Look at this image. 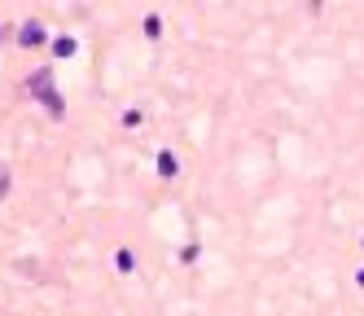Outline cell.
<instances>
[{
    "instance_id": "6",
    "label": "cell",
    "mask_w": 364,
    "mask_h": 316,
    "mask_svg": "<svg viewBox=\"0 0 364 316\" xmlns=\"http://www.w3.org/2000/svg\"><path fill=\"white\" fill-rule=\"evenodd\" d=\"M132 263H136L132 251H114V268H119V273H132Z\"/></svg>"
},
{
    "instance_id": "4",
    "label": "cell",
    "mask_w": 364,
    "mask_h": 316,
    "mask_svg": "<svg viewBox=\"0 0 364 316\" xmlns=\"http://www.w3.org/2000/svg\"><path fill=\"white\" fill-rule=\"evenodd\" d=\"M75 48H80V44H75L70 36H62V40H53V53H58V58H75Z\"/></svg>"
},
{
    "instance_id": "2",
    "label": "cell",
    "mask_w": 364,
    "mask_h": 316,
    "mask_svg": "<svg viewBox=\"0 0 364 316\" xmlns=\"http://www.w3.org/2000/svg\"><path fill=\"white\" fill-rule=\"evenodd\" d=\"M18 44H22V48H40V44H48V31H44L40 22H27V26L18 31Z\"/></svg>"
},
{
    "instance_id": "1",
    "label": "cell",
    "mask_w": 364,
    "mask_h": 316,
    "mask_svg": "<svg viewBox=\"0 0 364 316\" xmlns=\"http://www.w3.org/2000/svg\"><path fill=\"white\" fill-rule=\"evenodd\" d=\"M27 84H31V93L40 97V105H44V110L53 115V119H62V115H66L62 93H58V84H53V70H36V75L27 79Z\"/></svg>"
},
{
    "instance_id": "5",
    "label": "cell",
    "mask_w": 364,
    "mask_h": 316,
    "mask_svg": "<svg viewBox=\"0 0 364 316\" xmlns=\"http://www.w3.org/2000/svg\"><path fill=\"white\" fill-rule=\"evenodd\" d=\"M145 36H149V40H159V36H163V18H159V14H149V18H145Z\"/></svg>"
},
{
    "instance_id": "3",
    "label": "cell",
    "mask_w": 364,
    "mask_h": 316,
    "mask_svg": "<svg viewBox=\"0 0 364 316\" xmlns=\"http://www.w3.org/2000/svg\"><path fill=\"white\" fill-rule=\"evenodd\" d=\"M154 163H159V176H163V180H176V154H171V149H159V158H154Z\"/></svg>"
},
{
    "instance_id": "7",
    "label": "cell",
    "mask_w": 364,
    "mask_h": 316,
    "mask_svg": "<svg viewBox=\"0 0 364 316\" xmlns=\"http://www.w3.org/2000/svg\"><path fill=\"white\" fill-rule=\"evenodd\" d=\"M355 281H360V285H364V268H360V273H355Z\"/></svg>"
}]
</instances>
